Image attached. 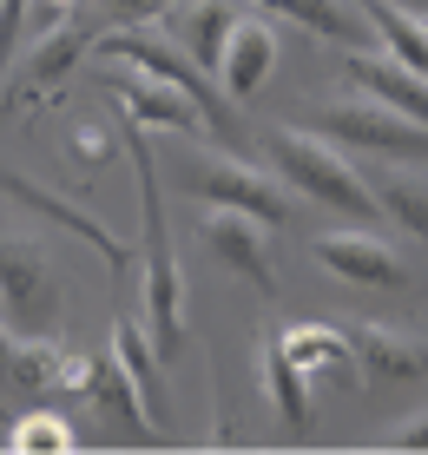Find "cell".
I'll list each match as a JSON object with an SVG mask.
<instances>
[{
	"label": "cell",
	"instance_id": "obj_10",
	"mask_svg": "<svg viewBox=\"0 0 428 455\" xmlns=\"http://www.w3.org/2000/svg\"><path fill=\"white\" fill-rule=\"evenodd\" d=\"M113 92H119L125 119L146 125V132H211V125H204V113H198L192 100H185V92L158 86L152 73H139V67H125L119 80H113Z\"/></svg>",
	"mask_w": 428,
	"mask_h": 455
},
{
	"label": "cell",
	"instance_id": "obj_12",
	"mask_svg": "<svg viewBox=\"0 0 428 455\" xmlns=\"http://www.w3.org/2000/svg\"><path fill=\"white\" fill-rule=\"evenodd\" d=\"M204 244H211V251L231 264L237 277H250L258 291H277V271H271V251H264V231H258V218H244V212L218 205L211 218H204Z\"/></svg>",
	"mask_w": 428,
	"mask_h": 455
},
{
	"label": "cell",
	"instance_id": "obj_9",
	"mask_svg": "<svg viewBox=\"0 0 428 455\" xmlns=\"http://www.w3.org/2000/svg\"><path fill=\"white\" fill-rule=\"evenodd\" d=\"M316 258H323V271L350 277V284H376V291H395L408 277L402 258L376 231H316Z\"/></svg>",
	"mask_w": 428,
	"mask_h": 455
},
{
	"label": "cell",
	"instance_id": "obj_17",
	"mask_svg": "<svg viewBox=\"0 0 428 455\" xmlns=\"http://www.w3.org/2000/svg\"><path fill=\"white\" fill-rule=\"evenodd\" d=\"M86 396L99 403V410H113V416L125 422V429L139 435V443L152 435V403L139 396V383L125 376V363H119V356H99V363H92V383H86Z\"/></svg>",
	"mask_w": 428,
	"mask_h": 455
},
{
	"label": "cell",
	"instance_id": "obj_8",
	"mask_svg": "<svg viewBox=\"0 0 428 455\" xmlns=\"http://www.w3.org/2000/svg\"><path fill=\"white\" fill-rule=\"evenodd\" d=\"M152 27H165V40H178L204 73H218L225 40H231V27H237V0H171Z\"/></svg>",
	"mask_w": 428,
	"mask_h": 455
},
{
	"label": "cell",
	"instance_id": "obj_15",
	"mask_svg": "<svg viewBox=\"0 0 428 455\" xmlns=\"http://www.w3.org/2000/svg\"><path fill=\"white\" fill-rule=\"evenodd\" d=\"M350 343H356V370L383 376V383H408V376L428 370V343L389 331V323H356Z\"/></svg>",
	"mask_w": 428,
	"mask_h": 455
},
{
	"label": "cell",
	"instance_id": "obj_1",
	"mask_svg": "<svg viewBox=\"0 0 428 455\" xmlns=\"http://www.w3.org/2000/svg\"><path fill=\"white\" fill-rule=\"evenodd\" d=\"M99 53H113L119 67H139V73H152L158 86H171V92H185V100L204 113V125H211L218 139H237V113L225 100H218V86H211V73L198 67L192 53H185L178 40H165L158 27H113V34L99 40Z\"/></svg>",
	"mask_w": 428,
	"mask_h": 455
},
{
	"label": "cell",
	"instance_id": "obj_27",
	"mask_svg": "<svg viewBox=\"0 0 428 455\" xmlns=\"http://www.w3.org/2000/svg\"><path fill=\"white\" fill-rule=\"evenodd\" d=\"M389 7H402V13H416V20H428V0H389Z\"/></svg>",
	"mask_w": 428,
	"mask_h": 455
},
{
	"label": "cell",
	"instance_id": "obj_16",
	"mask_svg": "<svg viewBox=\"0 0 428 455\" xmlns=\"http://www.w3.org/2000/svg\"><path fill=\"white\" fill-rule=\"evenodd\" d=\"M350 73H356V80L369 86L383 106H395V113H408L416 125H428V80H422V73L395 67V60H376V46L350 53Z\"/></svg>",
	"mask_w": 428,
	"mask_h": 455
},
{
	"label": "cell",
	"instance_id": "obj_25",
	"mask_svg": "<svg viewBox=\"0 0 428 455\" xmlns=\"http://www.w3.org/2000/svg\"><path fill=\"white\" fill-rule=\"evenodd\" d=\"M73 152H79V165L92 172V165H99V159H106V152H113V146H106V132H92V125H86V132L73 139Z\"/></svg>",
	"mask_w": 428,
	"mask_h": 455
},
{
	"label": "cell",
	"instance_id": "obj_4",
	"mask_svg": "<svg viewBox=\"0 0 428 455\" xmlns=\"http://www.w3.org/2000/svg\"><path fill=\"white\" fill-rule=\"evenodd\" d=\"M185 185H192L204 205H231V212L258 218V225H283V218H290L283 185H271L264 172H250V165H231V159H204V152H192V159H185Z\"/></svg>",
	"mask_w": 428,
	"mask_h": 455
},
{
	"label": "cell",
	"instance_id": "obj_3",
	"mask_svg": "<svg viewBox=\"0 0 428 455\" xmlns=\"http://www.w3.org/2000/svg\"><path fill=\"white\" fill-rule=\"evenodd\" d=\"M0 310L20 331H46L59 317V271L34 238H0Z\"/></svg>",
	"mask_w": 428,
	"mask_h": 455
},
{
	"label": "cell",
	"instance_id": "obj_5",
	"mask_svg": "<svg viewBox=\"0 0 428 455\" xmlns=\"http://www.w3.org/2000/svg\"><path fill=\"white\" fill-rule=\"evenodd\" d=\"M323 139L356 152H383V159H428V125H416L395 106H323Z\"/></svg>",
	"mask_w": 428,
	"mask_h": 455
},
{
	"label": "cell",
	"instance_id": "obj_13",
	"mask_svg": "<svg viewBox=\"0 0 428 455\" xmlns=\"http://www.w3.org/2000/svg\"><path fill=\"white\" fill-rule=\"evenodd\" d=\"M79 46H86V34H79L73 20H53V34L34 46V60L13 73V86H7V100H0V113H7V106H34L40 92H53L59 80H67V67L79 60Z\"/></svg>",
	"mask_w": 428,
	"mask_h": 455
},
{
	"label": "cell",
	"instance_id": "obj_6",
	"mask_svg": "<svg viewBox=\"0 0 428 455\" xmlns=\"http://www.w3.org/2000/svg\"><path fill=\"white\" fill-rule=\"evenodd\" d=\"M0 192H7V198H20L27 212L53 218V225H67L73 238L86 244V251H99V258L113 264V271H132V264H139V251L125 244V238H113V231H106V225H99V218H92V212H79L73 198L46 192V185H40V179H27V172H0Z\"/></svg>",
	"mask_w": 428,
	"mask_h": 455
},
{
	"label": "cell",
	"instance_id": "obj_18",
	"mask_svg": "<svg viewBox=\"0 0 428 455\" xmlns=\"http://www.w3.org/2000/svg\"><path fill=\"white\" fill-rule=\"evenodd\" d=\"M369 20H376V40H383V53L395 60V67H408V73L428 80V20L389 7V0H369Z\"/></svg>",
	"mask_w": 428,
	"mask_h": 455
},
{
	"label": "cell",
	"instance_id": "obj_24",
	"mask_svg": "<svg viewBox=\"0 0 428 455\" xmlns=\"http://www.w3.org/2000/svg\"><path fill=\"white\" fill-rule=\"evenodd\" d=\"M99 7H113V20H125V27H152L171 0H99Z\"/></svg>",
	"mask_w": 428,
	"mask_h": 455
},
{
	"label": "cell",
	"instance_id": "obj_21",
	"mask_svg": "<svg viewBox=\"0 0 428 455\" xmlns=\"http://www.w3.org/2000/svg\"><path fill=\"white\" fill-rule=\"evenodd\" d=\"M264 389H271L277 416L290 422V429H304V422H310V389H304V370H297L290 356L277 350V343H264Z\"/></svg>",
	"mask_w": 428,
	"mask_h": 455
},
{
	"label": "cell",
	"instance_id": "obj_19",
	"mask_svg": "<svg viewBox=\"0 0 428 455\" xmlns=\"http://www.w3.org/2000/svg\"><path fill=\"white\" fill-rule=\"evenodd\" d=\"M369 192H376V205L395 212V225L402 231H416V238L428 244V179H416V172H369Z\"/></svg>",
	"mask_w": 428,
	"mask_h": 455
},
{
	"label": "cell",
	"instance_id": "obj_14",
	"mask_svg": "<svg viewBox=\"0 0 428 455\" xmlns=\"http://www.w3.org/2000/svg\"><path fill=\"white\" fill-rule=\"evenodd\" d=\"M277 350L290 356L304 376H337V383H356V343L350 331H329V323H290L277 337Z\"/></svg>",
	"mask_w": 428,
	"mask_h": 455
},
{
	"label": "cell",
	"instance_id": "obj_2",
	"mask_svg": "<svg viewBox=\"0 0 428 455\" xmlns=\"http://www.w3.org/2000/svg\"><path fill=\"white\" fill-rule=\"evenodd\" d=\"M271 159L283 165V179H290L304 198H316V205L350 212V218H369L376 212L369 179H356V172H350V159L337 152V139L297 132V125H271Z\"/></svg>",
	"mask_w": 428,
	"mask_h": 455
},
{
	"label": "cell",
	"instance_id": "obj_20",
	"mask_svg": "<svg viewBox=\"0 0 428 455\" xmlns=\"http://www.w3.org/2000/svg\"><path fill=\"white\" fill-rule=\"evenodd\" d=\"M73 443L79 435H73V422L59 410H27V416H13V429H7L13 455H67Z\"/></svg>",
	"mask_w": 428,
	"mask_h": 455
},
{
	"label": "cell",
	"instance_id": "obj_23",
	"mask_svg": "<svg viewBox=\"0 0 428 455\" xmlns=\"http://www.w3.org/2000/svg\"><path fill=\"white\" fill-rule=\"evenodd\" d=\"M27 7H34V0H0V80H7V53H13V40H20Z\"/></svg>",
	"mask_w": 428,
	"mask_h": 455
},
{
	"label": "cell",
	"instance_id": "obj_11",
	"mask_svg": "<svg viewBox=\"0 0 428 455\" xmlns=\"http://www.w3.org/2000/svg\"><path fill=\"white\" fill-rule=\"evenodd\" d=\"M271 67H277V34L264 20H244L237 13V27H231V40H225V60H218V73L211 80L225 86V100H250L264 80H271Z\"/></svg>",
	"mask_w": 428,
	"mask_h": 455
},
{
	"label": "cell",
	"instance_id": "obj_7",
	"mask_svg": "<svg viewBox=\"0 0 428 455\" xmlns=\"http://www.w3.org/2000/svg\"><path fill=\"white\" fill-rule=\"evenodd\" d=\"M250 7L277 13V20L304 27V34L329 40V46H350V53H362V46H376V20L362 0H250Z\"/></svg>",
	"mask_w": 428,
	"mask_h": 455
},
{
	"label": "cell",
	"instance_id": "obj_22",
	"mask_svg": "<svg viewBox=\"0 0 428 455\" xmlns=\"http://www.w3.org/2000/svg\"><path fill=\"white\" fill-rule=\"evenodd\" d=\"M113 356L125 363V376L139 383V396L158 410V363H165V356H158L152 331H139V323H119V331H113Z\"/></svg>",
	"mask_w": 428,
	"mask_h": 455
},
{
	"label": "cell",
	"instance_id": "obj_26",
	"mask_svg": "<svg viewBox=\"0 0 428 455\" xmlns=\"http://www.w3.org/2000/svg\"><path fill=\"white\" fill-rule=\"evenodd\" d=\"M389 449H428V416H416V429L389 435Z\"/></svg>",
	"mask_w": 428,
	"mask_h": 455
}]
</instances>
